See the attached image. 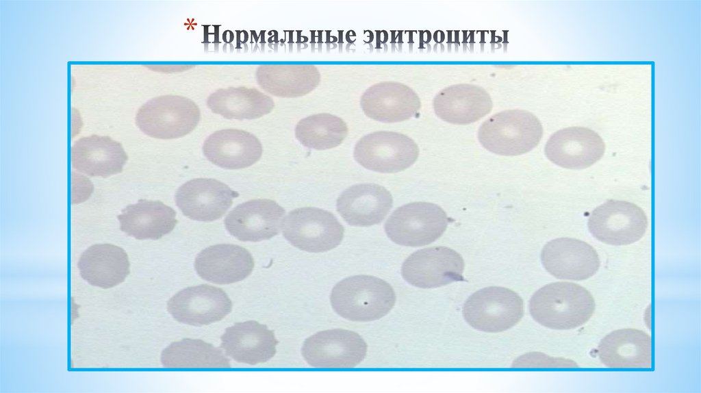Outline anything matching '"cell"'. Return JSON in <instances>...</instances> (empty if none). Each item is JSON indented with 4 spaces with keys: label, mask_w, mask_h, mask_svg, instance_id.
Instances as JSON below:
<instances>
[{
    "label": "cell",
    "mask_w": 701,
    "mask_h": 393,
    "mask_svg": "<svg viewBox=\"0 0 701 393\" xmlns=\"http://www.w3.org/2000/svg\"><path fill=\"white\" fill-rule=\"evenodd\" d=\"M529 310L533 319L546 327L571 329L590 319L595 310V301L583 286L572 282H554L533 294Z\"/></svg>",
    "instance_id": "1"
},
{
    "label": "cell",
    "mask_w": 701,
    "mask_h": 393,
    "mask_svg": "<svg viewBox=\"0 0 701 393\" xmlns=\"http://www.w3.org/2000/svg\"><path fill=\"white\" fill-rule=\"evenodd\" d=\"M330 301L341 317L355 322H370L386 316L396 303V294L387 281L371 275H354L337 283Z\"/></svg>",
    "instance_id": "2"
},
{
    "label": "cell",
    "mask_w": 701,
    "mask_h": 393,
    "mask_svg": "<svg viewBox=\"0 0 701 393\" xmlns=\"http://www.w3.org/2000/svg\"><path fill=\"white\" fill-rule=\"evenodd\" d=\"M543 127L539 118L521 109L506 110L494 114L480 126L477 137L486 150L499 155L516 156L526 153L539 143Z\"/></svg>",
    "instance_id": "3"
},
{
    "label": "cell",
    "mask_w": 701,
    "mask_h": 393,
    "mask_svg": "<svg viewBox=\"0 0 701 393\" xmlns=\"http://www.w3.org/2000/svg\"><path fill=\"white\" fill-rule=\"evenodd\" d=\"M201 119V110L190 99L175 94L161 95L141 105L136 114L137 127L146 135L169 140L192 132Z\"/></svg>",
    "instance_id": "4"
},
{
    "label": "cell",
    "mask_w": 701,
    "mask_h": 393,
    "mask_svg": "<svg viewBox=\"0 0 701 393\" xmlns=\"http://www.w3.org/2000/svg\"><path fill=\"white\" fill-rule=\"evenodd\" d=\"M451 219L439 205L413 202L394 210L385 223V231L394 243L406 246H422L437 240Z\"/></svg>",
    "instance_id": "5"
},
{
    "label": "cell",
    "mask_w": 701,
    "mask_h": 393,
    "mask_svg": "<svg viewBox=\"0 0 701 393\" xmlns=\"http://www.w3.org/2000/svg\"><path fill=\"white\" fill-rule=\"evenodd\" d=\"M284 238L294 247L309 253H321L337 247L344 229L330 212L314 207L292 210L282 223Z\"/></svg>",
    "instance_id": "6"
},
{
    "label": "cell",
    "mask_w": 701,
    "mask_h": 393,
    "mask_svg": "<svg viewBox=\"0 0 701 393\" xmlns=\"http://www.w3.org/2000/svg\"><path fill=\"white\" fill-rule=\"evenodd\" d=\"M463 315L473 328L489 333L506 331L524 315V302L514 291L491 286L473 293L465 302Z\"/></svg>",
    "instance_id": "7"
},
{
    "label": "cell",
    "mask_w": 701,
    "mask_h": 393,
    "mask_svg": "<svg viewBox=\"0 0 701 393\" xmlns=\"http://www.w3.org/2000/svg\"><path fill=\"white\" fill-rule=\"evenodd\" d=\"M419 149L409 136L390 131H378L361 138L353 157L364 168L381 173H394L410 167L417 160Z\"/></svg>",
    "instance_id": "8"
},
{
    "label": "cell",
    "mask_w": 701,
    "mask_h": 393,
    "mask_svg": "<svg viewBox=\"0 0 701 393\" xmlns=\"http://www.w3.org/2000/svg\"><path fill=\"white\" fill-rule=\"evenodd\" d=\"M587 226L592 236L604 243L626 245L643 236L648 218L643 210L633 203L609 200L593 210Z\"/></svg>",
    "instance_id": "9"
},
{
    "label": "cell",
    "mask_w": 701,
    "mask_h": 393,
    "mask_svg": "<svg viewBox=\"0 0 701 393\" xmlns=\"http://www.w3.org/2000/svg\"><path fill=\"white\" fill-rule=\"evenodd\" d=\"M368 346L357 333L343 329L319 331L303 342L301 353L316 368H353L365 358Z\"/></svg>",
    "instance_id": "10"
},
{
    "label": "cell",
    "mask_w": 701,
    "mask_h": 393,
    "mask_svg": "<svg viewBox=\"0 0 701 393\" xmlns=\"http://www.w3.org/2000/svg\"><path fill=\"white\" fill-rule=\"evenodd\" d=\"M463 259L457 251L436 246L411 254L402 265L401 275L413 286L434 288L463 281Z\"/></svg>",
    "instance_id": "11"
},
{
    "label": "cell",
    "mask_w": 701,
    "mask_h": 393,
    "mask_svg": "<svg viewBox=\"0 0 701 393\" xmlns=\"http://www.w3.org/2000/svg\"><path fill=\"white\" fill-rule=\"evenodd\" d=\"M232 309V302L221 288L207 284L188 287L172 296L167 309L177 321L203 326L220 321Z\"/></svg>",
    "instance_id": "12"
},
{
    "label": "cell",
    "mask_w": 701,
    "mask_h": 393,
    "mask_svg": "<svg viewBox=\"0 0 701 393\" xmlns=\"http://www.w3.org/2000/svg\"><path fill=\"white\" fill-rule=\"evenodd\" d=\"M605 144L594 131L585 127H569L555 132L548 140L547 158L562 168L583 169L600 160Z\"/></svg>",
    "instance_id": "13"
},
{
    "label": "cell",
    "mask_w": 701,
    "mask_h": 393,
    "mask_svg": "<svg viewBox=\"0 0 701 393\" xmlns=\"http://www.w3.org/2000/svg\"><path fill=\"white\" fill-rule=\"evenodd\" d=\"M285 210L268 199H253L233 209L225 218L228 232L243 242H259L278 235Z\"/></svg>",
    "instance_id": "14"
},
{
    "label": "cell",
    "mask_w": 701,
    "mask_h": 393,
    "mask_svg": "<svg viewBox=\"0 0 701 393\" xmlns=\"http://www.w3.org/2000/svg\"><path fill=\"white\" fill-rule=\"evenodd\" d=\"M545 269L560 279L581 281L594 275L600 262L588 243L572 238H559L546 243L541 253Z\"/></svg>",
    "instance_id": "15"
},
{
    "label": "cell",
    "mask_w": 701,
    "mask_h": 393,
    "mask_svg": "<svg viewBox=\"0 0 701 393\" xmlns=\"http://www.w3.org/2000/svg\"><path fill=\"white\" fill-rule=\"evenodd\" d=\"M239 194L215 179L197 178L181 186L175 196L176 205L186 216L210 222L220 218Z\"/></svg>",
    "instance_id": "16"
},
{
    "label": "cell",
    "mask_w": 701,
    "mask_h": 393,
    "mask_svg": "<svg viewBox=\"0 0 701 393\" xmlns=\"http://www.w3.org/2000/svg\"><path fill=\"white\" fill-rule=\"evenodd\" d=\"M359 103L366 116L385 123L408 120L421 107L420 97L412 88L393 81L370 86L361 96Z\"/></svg>",
    "instance_id": "17"
},
{
    "label": "cell",
    "mask_w": 701,
    "mask_h": 393,
    "mask_svg": "<svg viewBox=\"0 0 701 393\" xmlns=\"http://www.w3.org/2000/svg\"><path fill=\"white\" fill-rule=\"evenodd\" d=\"M492 107L489 93L483 87L472 84L449 86L439 91L433 99L435 115L455 125L476 122L490 113Z\"/></svg>",
    "instance_id": "18"
},
{
    "label": "cell",
    "mask_w": 701,
    "mask_h": 393,
    "mask_svg": "<svg viewBox=\"0 0 701 393\" xmlns=\"http://www.w3.org/2000/svg\"><path fill=\"white\" fill-rule=\"evenodd\" d=\"M225 354L237 362L249 365L265 363L275 355L279 343L273 331L255 320L235 322L220 337Z\"/></svg>",
    "instance_id": "19"
},
{
    "label": "cell",
    "mask_w": 701,
    "mask_h": 393,
    "mask_svg": "<svg viewBox=\"0 0 701 393\" xmlns=\"http://www.w3.org/2000/svg\"><path fill=\"white\" fill-rule=\"evenodd\" d=\"M254 259L244 247L220 244L202 250L196 257L194 268L205 281L223 285L240 281L251 275Z\"/></svg>",
    "instance_id": "20"
},
{
    "label": "cell",
    "mask_w": 701,
    "mask_h": 393,
    "mask_svg": "<svg viewBox=\"0 0 701 393\" xmlns=\"http://www.w3.org/2000/svg\"><path fill=\"white\" fill-rule=\"evenodd\" d=\"M390 192L375 183L351 186L342 192L336 209L350 225L369 227L381 223L392 207Z\"/></svg>",
    "instance_id": "21"
},
{
    "label": "cell",
    "mask_w": 701,
    "mask_h": 393,
    "mask_svg": "<svg viewBox=\"0 0 701 393\" xmlns=\"http://www.w3.org/2000/svg\"><path fill=\"white\" fill-rule=\"evenodd\" d=\"M127 160L122 144L107 136L82 137L71 147L72 167L90 177L105 178L121 173Z\"/></svg>",
    "instance_id": "22"
},
{
    "label": "cell",
    "mask_w": 701,
    "mask_h": 393,
    "mask_svg": "<svg viewBox=\"0 0 701 393\" xmlns=\"http://www.w3.org/2000/svg\"><path fill=\"white\" fill-rule=\"evenodd\" d=\"M203 152L212 164L226 169H241L257 162L262 155L259 140L253 134L238 129H225L209 135Z\"/></svg>",
    "instance_id": "23"
},
{
    "label": "cell",
    "mask_w": 701,
    "mask_h": 393,
    "mask_svg": "<svg viewBox=\"0 0 701 393\" xmlns=\"http://www.w3.org/2000/svg\"><path fill=\"white\" fill-rule=\"evenodd\" d=\"M598 354L609 368H650L651 337L636 329L615 330L600 340Z\"/></svg>",
    "instance_id": "24"
},
{
    "label": "cell",
    "mask_w": 701,
    "mask_h": 393,
    "mask_svg": "<svg viewBox=\"0 0 701 393\" xmlns=\"http://www.w3.org/2000/svg\"><path fill=\"white\" fill-rule=\"evenodd\" d=\"M255 78L261 89L271 95L296 98L316 89L320 74L313 64H264L257 67Z\"/></svg>",
    "instance_id": "25"
},
{
    "label": "cell",
    "mask_w": 701,
    "mask_h": 393,
    "mask_svg": "<svg viewBox=\"0 0 701 393\" xmlns=\"http://www.w3.org/2000/svg\"><path fill=\"white\" fill-rule=\"evenodd\" d=\"M77 266L82 279L107 289L123 283L130 272L127 253L112 244H95L81 255Z\"/></svg>",
    "instance_id": "26"
},
{
    "label": "cell",
    "mask_w": 701,
    "mask_h": 393,
    "mask_svg": "<svg viewBox=\"0 0 701 393\" xmlns=\"http://www.w3.org/2000/svg\"><path fill=\"white\" fill-rule=\"evenodd\" d=\"M176 212L160 201L140 199L117 216L120 229L137 240H158L177 223Z\"/></svg>",
    "instance_id": "27"
},
{
    "label": "cell",
    "mask_w": 701,
    "mask_h": 393,
    "mask_svg": "<svg viewBox=\"0 0 701 393\" xmlns=\"http://www.w3.org/2000/svg\"><path fill=\"white\" fill-rule=\"evenodd\" d=\"M214 114L229 120H252L271 112L275 102L269 95L255 88L246 86L219 88L206 101Z\"/></svg>",
    "instance_id": "28"
},
{
    "label": "cell",
    "mask_w": 701,
    "mask_h": 393,
    "mask_svg": "<svg viewBox=\"0 0 701 393\" xmlns=\"http://www.w3.org/2000/svg\"><path fill=\"white\" fill-rule=\"evenodd\" d=\"M223 352L200 339L184 338L171 343L161 354L167 368H230Z\"/></svg>",
    "instance_id": "29"
},
{
    "label": "cell",
    "mask_w": 701,
    "mask_h": 393,
    "mask_svg": "<svg viewBox=\"0 0 701 393\" xmlns=\"http://www.w3.org/2000/svg\"><path fill=\"white\" fill-rule=\"evenodd\" d=\"M346 123L341 118L329 113H320L301 119L294 133L301 144L315 150L335 148L348 135Z\"/></svg>",
    "instance_id": "30"
},
{
    "label": "cell",
    "mask_w": 701,
    "mask_h": 393,
    "mask_svg": "<svg viewBox=\"0 0 701 393\" xmlns=\"http://www.w3.org/2000/svg\"><path fill=\"white\" fill-rule=\"evenodd\" d=\"M513 367H577L569 359L553 358L541 353H529L516 359Z\"/></svg>",
    "instance_id": "31"
},
{
    "label": "cell",
    "mask_w": 701,
    "mask_h": 393,
    "mask_svg": "<svg viewBox=\"0 0 701 393\" xmlns=\"http://www.w3.org/2000/svg\"><path fill=\"white\" fill-rule=\"evenodd\" d=\"M194 66L189 64H177V65H160L154 66L155 71H160L163 73H177L186 71Z\"/></svg>",
    "instance_id": "32"
}]
</instances>
